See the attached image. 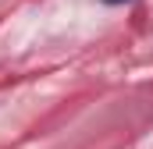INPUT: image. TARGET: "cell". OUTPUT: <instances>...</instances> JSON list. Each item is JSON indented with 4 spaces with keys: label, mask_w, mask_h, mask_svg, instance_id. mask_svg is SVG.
<instances>
[{
    "label": "cell",
    "mask_w": 153,
    "mask_h": 149,
    "mask_svg": "<svg viewBox=\"0 0 153 149\" xmlns=\"http://www.w3.org/2000/svg\"><path fill=\"white\" fill-rule=\"evenodd\" d=\"M103 4H111V7H114V4H128V0H103Z\"/></svg>",
    "instance_id": "obj_1"
}]
</instances>
